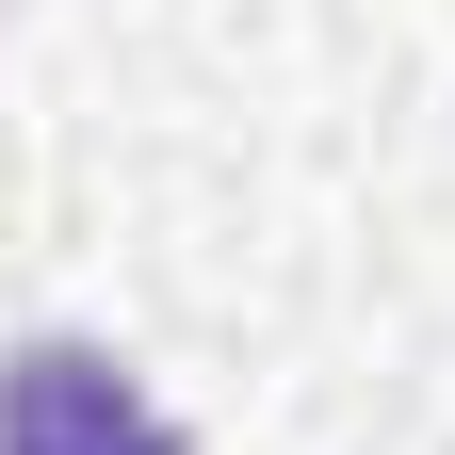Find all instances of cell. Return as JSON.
Returning <instances> with one entry per match:
<instances>
[{"label": "cell", "instance_id": "1", "mask_svg": "<svg viewBox=\"0 0 455 455\" xmlns=\"http://www.w3.org/2000/svg\"><path fill=\"white\" fill-rule=\"evenodd\" d=\"M0 455H180V423L98 341H17L0 358Z\"/></svg>", "mask_w": 455, "mask_h": 455}]
</instances>
